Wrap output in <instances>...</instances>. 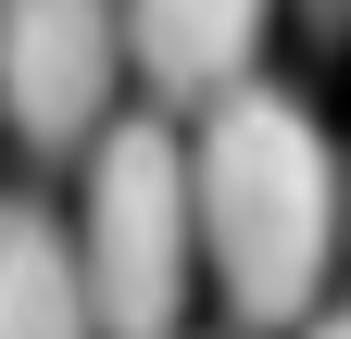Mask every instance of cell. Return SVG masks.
<instances>
[{"instance_id": "cell-1", "label": "cell", "mask_w": 351, "mask_h": 339, "mask_svg": "<svg viewBox=\"0 0 351 339\" xmlns=\"http://www.w3.org/2000/svg\"><path fill=\"white\" fill-rule=\"evenodd\" d=\"M189 201H201V264L239 327H301L339 251V151L314 101L289 89H213L189 139Z\"/></svg>"}, {"instance_id": "cell-2", "label": "cell", "mask_w": 351, "mask_h": 339, "mask_svg": "<svg viewBox=\"0 0 351 339\" xmlns=\"http://www.w3.org/2000/svg\"><path fill=\"white\" fill-rule=\"evenodd\" d=\"M75 264H88V314H101V339H176V314H189V264H201V201H189V139H176L163 113H125V126L88 139Z\"/></svg>"}, {"instance_id": "cell-3", "label": "cell", "mask_w": 351, "mask_h": 339, "mask_svg": "<svg viewBox=\"0 0 351 339\" xmlns=\"http://www.w3.org/2000/svg\"><path fill=\"white\" fill-rule=\"evenodd\" d=\"M125 63V0H0V113L25 151H88Z\"/></svg>"}, {"instance_id": "cell-4", "label": "cell", "mask_w": 351, "mask_h": 339, "mask_svg": "<svg viewBox=\"0 0 351 339\" xmlns=\"http://www.w3.org/2000/svg\"><path fill=\"white\" fill-rule=\"evenodd\" d=\"M125 51L163 101H213L263 51V0H125Z\"/></svg>"}, {"instance_id": "cell-5", "label": "cell", "mask_w": 351, "mask_h": 339, "mask_svg": "<svg viewBox=\"0 0 351 339\" xmlns=\"http://www.w3.org/2000/svg\"><path fill=\"white\" fill-rule=\"evenodd\" d=\"M0 339H101L75 226L51 201H0Z\"/></svg>"}, {"instance_id": "cell-6", "label": "cell", "mask_w": 351, "mask_h": 339, "mask_svg": "<svg viewBox=\"0 0 351 339\" xmlns=\"http://www.w3.org/2000/svg\"><path fill=\"white\" fill-rule=\"evenodd\" d=\"M301 13H314V25H351V0H301Z\"/></svg>"}, {"instance_id": "cell-7", "label": "cell", "mask_w": 351, "mask_h": 339, "mask_svg": "<svg viewBox=\"0 0 351 339\" xmlns=\"http://www.w3.org/2000/svg\"><path fill=\"white\" fill-rule=\"evenodd\" d=\"M314 339H351V314H314Z\"/></svg>"}]
</instances>
